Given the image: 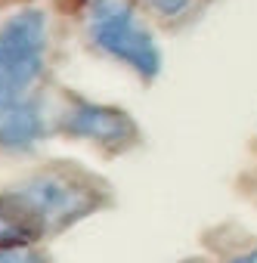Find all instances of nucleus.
Listing matches in <instances>:
<instances>
[{"label":"nucleus","mask_w":257,"mask_h":263,"mask_svg":"<svg viewBox=\"0 0 257 263\" xmlns=\"http://www.w3.org/2000/svg\"><path fill=\"white\" fill-rule=\"evenodd\" d=\"M112 201L108 183L78 164H50L0 195V208L16 220L28 245L71 229Z\"/></svg>","instance_id":"f257e3e1"},{"label":"nucleus","mask_w":257,"mask_h":263,"mask_svg":"<svg viewBox=\"0 0 257 263\" xmlns=\"http://www.w3.org/2000/svg\"><path fill=\"white\" fill-rule=\"evenodd\" d=\"M84 22L87 37L99 53L127 65L143 81H155L161 74V47L140 19V7L134 0H87Z\"/></svg>","instance_id":"f03ea898"},{"label":"nucleus","mask_w":257,"mask_h":263,"mask_svg":"<svg viewBox=\"0 0 257 263\" xmlns=\"http://www.w3.org/2000/svg\"><path fill=\"white\" fill-rule=\"evenodd\" d=\"M50 50V19L44 10H19L0 22V111L34 96Z\"/></svg>","instance_id":"7ed1b4c3"},{"label":"nucleus","mask_w":257,"mask_h":263,"mask_svg":"<svg viewBox=\"0 0 257 263\" xmlns=\"http://www.w3.org/2000/svg\"><path fill=\"white\" fill-rule=\"evenodd\" d=\"M56 130L62 137L93 143L96 149L112 152V155L131 152L143 143V130L131 111H124L121 105L93 102V99L78 96V93L65 96V108L59 111Z\"/></svg>","instance_id":"20e7f679"},{"label":"nucleus","mask_w":257,"mask_h":263,"mask_svg":"<svg viewBox=\"0 0 257 263\" xmlns=\"http://www.w3.org/2000/svg\"><path fill=\"white\" fill-rule=\"evenodd\" d=\"M47 137V118L38 96H28L0 111V149L4 152H31Z\"/></svg>","instance_id":"39448f33"},{"label":"nucleus","mask_w":257,"mask_h":263,"mask_svg":"<svg viewBox=\"0 0 257 263\" xmlns=\"http://www.w3.org/2000/svg\"><path fill=\"white\" fill-rule=\"evenodd\" d=\"M143 4H146V10H149L158 22L174 25V22H183V19H189V16L195 13L198 0H143Z\"/></svg>","instance_id":"423d86ee"},{"label":"nucleus","mask_w":257,"mask_h":263,"mask_svg":"<svg viewBox=\"0 0 257 263\" xmlns=\"http://www.w3.org/2000/svg\"><path fill=\"white\" fill-rule=\"evenodd\" d=\"M220 263H257V238H245L242 235V241L235 248H229Z\"/></svg>","instance_id":"0eeeda50"},{"label":"nucleus","mask_w":257,"mask_h":263,"mask_svg":"<svg viewBox=\"0 0 257 263\" xmlns=\"http://www.w3.org/2000/svg\"><path fill=\"white\" fill-rule=\"evenodd\" d=\"M0 263H50L44 254L31 251L28 245H19V248H4L0 251Z\"/></svg>","instance_id":"6e6552de"},{"label":"nucleus","mask_w":257,"mask_h":263,"mask_svg":"<svg viewBox=\"0 0 257 263\" xmlns=\"http://www.w3.org/2000/svg\"><path fill=\"white\" fill-rule=\"evenodd\" d=\"M177 263H214L211 257H186V260H177Z\"/></svg>","instance_id":"1a4fd4ad"}]
</instances>
